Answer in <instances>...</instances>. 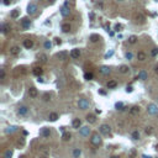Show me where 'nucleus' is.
I'll use <instances>...</instances> for the list:
<instances>
[{"label": "nucleus", "instance_id": "nucleus-43", "mask_svg": "<svg viewBox=\"0 0 158 158\" xmlns=\"http://www.w3.org/2000/svg\"><path fill=\"white\" fill-rule=\"evenodd\" d=\"M157 54H158V48H153V50L151 51V56L152 57H156Z\"/></svg>", "mask_w": 158, "mask_h": 158}, {"label": "nucleus", "instance_id": "nucleus-11", "mask_svg": "<svg viewBox=\"0 0 158 158\" xmlns=\"http://www.w3.org/2000/svg\"><path fill=\"white\" fill-rule=\"evenodd\" d=\"M30 25H31V21L29 20V19H22L21 20V27H22L24 30H26V29H29L30 27Z\"/></svg>", "mask_w": 158, "mask_h": 158}, {"label": "nucleus", "instance_id": "nucleus-4", "mask_svg": "<svg viewBox=\"0 0 158 158\" xmlns=\"http://www.w3.org/2000/svg\"><path fill=\"white\" fill-rule=\"evenodd\" d=\"M110 131H111V127L109 126V125H106V124L101 125V126L99 127V132L101 135H109V133H110Z\"/></svg>", "mask_w": 158, "mask_h": 158}, {"label": "nucleus", "instance_id": "nucleus-55", "mask_svg": "<svg viewBox=\"0 0 158 158\" xmlns=\"http://www.w3.org/2000/svg\"><path fill=\"white\" fill-rule=\"evenodd\" d=\"M154 72H156V74H158V67H156V69H154Z\"/></svg>", "mask_w": 158, "mask_h": 158}, {"label": "nucleus", "instance_id": "nucleus-28", "mask_svg": "<svg viewBox=\"0 0 158 158\" xmlns=\"http://www.w3.org/2000/svg\"><path fill=\"white\" fill-rule=\"evenodd\" d=\"M61 29H62V31L64 32V34H68V32L70 31V25L69 24H63Z\"/></svg>", "mask_w": 158, "mask_h": 158}, {"label": "nucleus", "instance_id": "nucleus-3", "mask_svg": "<svg viewBox=\"0 0 158 158\" xmlns=\"http://www.w3.org/2000/svg\"><path fill=\"white\" fill-rule=\"evenodd\" d=\"M37 10H38V8H37V5L35 3H30L29 6H27V14L30 15H35L37 13Z\"/></svg>", "mask_w": 158, "mask_h": 158}, {"label": "nucleus", "instance_id": "nucleus-29", "mask_svg": "<svg viewBox=\"0 0 158 158\" xmlns=\"http://www.w3.org/2000/svg\"><path fill=\"white\" fill-rule=\"evenodd\" d=\"M10 16H11L13 19H17L19 16H20V10H19V9L13 10V11H11V15H10Z\"/></svg>", "mask_w": 158, "mask_h": 158}, {"label": "nucleus", "instance_id": "nucleus-46", "mask_svg": "<svg viewBox=\"0 0 158 158\" xmlns=\"http://www.w3.org/2000/svg\"><path fill=\"white\" fill-rule=\"evenodd\" d=\"M0 78L5 79V70L4 69H0Z\"/></svg>", "mask_w": 158, "mask_h": 158}, {"label": "nucleus", "instance_id": "nucleus-51", "mask_svg": "<svg viewBox=\"0 0 158 158\" xmlns=\"http://www.w3.org/2000/svg\"><path fill=\"white\" fill-rule=\"evenodd\" d=\"M56 43H57V45H61V40H59V38H56Z\"/></svg>", "mask_w": 158, "mask_h": 158}, {"label": "nucleus", "instance_id": "nucleus-35", "mask_svg": "<svg viewBox=\"0 0 158 158\" xmlns=\"http://www.w3.org/2000/svg\"><path fill=\"white\" fill-rule=\"evenodd\" d=\"M99 40H100V36H99V35H95V34H94V35L90 36V41H91V42H98Z\"/></svg>", "mask_w": 158, "mask_h": 158}, {"label": "nucleus", "instance_id": "nucleus-38", "mask_svg": "<svg viewBox=\"0 0 158 158\" xmlns=\"http://www.w3.org/2000/svg\"><path fill=\"white\" fill-rule=\"evenodd\" d=\"M145 132H146V135H152V132H153V127H152V126H147L145 128Z\"/></svg>", "mask_w": 158, "mask_h": 158}, {"label": "nucleus", "instance_id": "nucleus-21", "mask_svg": "<svg viewBox=\"0 0 158 158\" xmlns=\"http://www.w3.org/2000/svg\"><path fill=\"white\" fill-rule=\"evenodd\" d=\"M99 72L101 73V74H104V75H106V74H110V68L109 67H106V66H102V67H100V69H99Z\"/></svg>", "mask_w": 158, "mask_h": 158}, {"label": "nucleus", "instance_id": "nucleus-10", "mask_svg": "<svg viewBox=\"0 0 158 158\" xmlns=\"http://www.w3.org/2000/svg\"><path fill=\"white\" fill-rule=\"evenodd\" d=\"M29 95H30V98H32V99H35V98H37L38 96V91H37V89L36 88H30L29 89Z\"/></svg>", "mask_w": 158, "mask_h": 158}, {"label": "nucleus", "instance_id": "nucleus-39", "mask_svg": "<svg viewBox=\"0 0 158 158\" xmlns=\"http://www.w3.org/2000/svg\"><path fill=\"white\" fill-rule=\"evenodd\" d=\"M15 131H16V127L15 126H10V127H8L6 130H5V132H6V133H13Z\"/></svg>", "mask_w": 158, "mask_h": 158}, {"label": "nucleus", "instance_id": "nucleus-50", "mask_svg": "<svg viewBox=\"0 0 158 158\" xmlns=\"http://www.w3.org/2000/svg\"><path fill=\"white\" fill-rule=\"evenodd\" d=\"M37 81H38V83H43V79H42L41 77H38V79H37Z\"/></svg>", "mask_w": 158, "mask_h": 158}, {"label": "nucleus", "instance_id": "nucleus-45", "mask_svg": "<svg viewBox=\"0 0 158 158\" xmlns=\"http://www.w3.org/2000/svg\"><path fill=\"white\" fill-rule=\"evenodd\" d=\"M125 56H126V58L128 59H132V57H133V54H132V52H126V54H125Z\"/></svg>", "mask_w": 158, "mask_h": 158}, {"label": "nucleus", "instance_id": "nucleus-53", "mask_svg": "<svg viewBox=\"0 0 158 158\" xmlns=\"http://www.w3.org/2000/svg\"><path fill=\"white\" fill-rule=\"evenodd\" d=\"M143 158H152L151 156H147V154H143Z\"/></svg>", "mask_w": 158, "mask_h": 158}, {"label": "nucleus", "instance_id": "nucleus-7", "mask_svg": "<svg viewBox=\"0 0 158 158\" xmlns=\"http://www.w3.org/2000/svg\"><path fill=\"white\" fill-rule=\"evenodd\" d=\"M27 112H29V107L25 106V105L20 106V107L17 109V114H19L20 116H25V115H27Z\"/></svg>", "mask_w": 158, "mask_h": 158}, {"label": "nucleus", "instance_id": "nucleus-41", "mask_svg": "<svg viewBox=\"0 0 158 158\" xmlns=\"http://www.w3.org/2000/svg\"><path fill=\"white\" fill-rule=\"evenodd\" d=\"M93 77H94V75H93V73H85V74H84V79H86V80H91Z\"/></svg>", "mask_w": 158, "mask_h": 158}, {"label": "nucleus", "instance_id": "nucleus-20", "mask_svg": "<svg viewBox=\"0 0 158 158\" xmlns=\"http://www.w3.org/2000/svg\"><path fill=\"white\" fill-rule=\"evenodd\" d=\"M72 126H73L75 130L80 128V126H81V121H80V119H74V120H73V122H72Z\"/></svg>", "mask_w": 158, "mask_h": 158}, {"label": "nucleus", "instance_id": "nucleus-37", "mask_svg": "<svg viewBox=\"0 0 158 158\" xmlns=\"http://www.w3.org/2000/svg\"><path fill=\"white\" fill-rule=\"evenodd\" d=\"M38 59H40V62L46 63V62H47V56H46V54H40V56H38Z\"/></svg>", "mask_w": 158, "mask_h": 158}, {"label": "nucleus", "instance_id": "nucleus-57", "mask_svg": "<svg viewBox=\"0 0 158 158\" xmlns=\"http://www.w3.org/2000/svg\"><path fill=\"white\" fill-rule=\"evenodd\" d=\"M157 115H158V114H157Z\"/></svg>", "mask_w": 158, "mask_h": 158}, {"label": "nucleus", "instance_id": "nucleus-27", "mask_svg": "<svg viewBox=\"0 0 158 158\" xmlns=\"http://www.w3.org/2000/svg\"><path fill=\"white\" fill-rule=\"evenodd\" d=\"M128 69H130V68H128L127 66L122 64V66L119 68V72H120V73H122V74H126V73H128Z\"/></svg>", "mask_w": 158, "mask_h": 158}, {"label": "nucleus", "instance_id": "nucleus-31", "mask_svg": "<svg viewBox=\"0 0 158 158\" xmlns=\"http://www.w3.org/2000/svg\"><path fill=\"white\" fill-rule=\"evenodd\" d=\"M80 154H81V151H80L79 148H74V149H73V157H74V158H79Z\"/></svg>", "mask_w": 158, "mask_h": 158}, {"label": "nucleus", "instance_id": "nucleus-34", "mask_svg": "<svg viewBox=\"0 0 158 158\" xmlns=\"http://www.w3.org/2000/svg\"><path fill=\"white\" fill-rule=\"evenodd\" d=\"M115 107H116V110H120V111H122V110H125V109H126V107L124 106L122 102H116V104H115Z\"/></svg>", "mask_w": 158, "mask_h": 158}, {"label": "nucleus", "instance_id": "nucleus-8", "mask_svg": "<svg viewBox=\"0 0 158 158\" xmlns=\"http://www.w3.org/2000/svg\"><path fill=\"white\" fill-rule=\"evenodd\" d=\"M79 133L81 136H84V137H86V136H89L90 135V128L88 126H84V127H80L79 130Z\"/></svg>", "mask_w": 158, "mask_h": 158}, {"label": "nucleus", "instance_id": "nucleus-2", "mask_svg": "<svg viewBox=\"0 0 158 158\" xmlns=\"http://www.w3.org/2000/svg\"><path fill=\"white\" fill-rule=\"evenodd\" d=\"M78 106L80 110H85V109L89 107V101L86 99H84V98H81V99L78 100Z\"/></svg>", "mask_w": 158, "mask_h": 158}, {"label": "nucleus", "instance_id": "nucleus-14", "mask_svg": "<svg viewBox=\"0 0 158 158\" xmlns=\"http://www.w3.org/2000/svg\"><path fill=\"white\" fill-rule=\"evenodd\" d=\"M86 121L89 124H95L96 122V116L94 114H88V115H86Z\"/></svg>", "mask_w": 158, "mask_h": 158}, {"label": "nucleus", "instance_id": "nucleus-58", "mask_svg": "<svg viewBox=\"0 0 158 158\" xmlns=\"http://www.w3.org/2000/svg\"><path fill=\"white\" fill-rule=\"evenodd\" d=\"M157 158H158V157H157Z\"/></svg>", "mask_w": 158, "mask_h": 158}, {"label": "nucleus", "instance_id": "nucleus-16", "mask_svg": "<svg viewBox=\"0 0 158 158\" xmlns=\"http://www.w3.org/2000/svg\"><path fill=\"white\" fill-rule=\"evenodd\" d=\"M137 78L141 79V80H146L147 78H148V74H147L146 70H140V72H138V75H137Z\"/></svg>", "mask_w": 158, "mask_h": 158}, {"label": "nucleus", "instance_id": "nucleus-54", "mask_svg": "<svg viewBox=\"0 0 158 158\" xmlns=\"http://www.w3.org/2000/svg\"><path fill=\"white\" fill-rule=\"evenodd\" d=\"M48 1H50L51 4H54V3H56V0H48Z\"/></svg>", "mask_w": 158, "mask_h": 158}, {"label": "nucleus", "instance_id": "nucleus-22", "mask_svg": "<svg viewBox=\"0 0 158 158\" xmlns=\"http://www.w3.org/2000/svg\"><path fill=\"white\" fill-rule=\"evenodd\" d=\"M137 59H138L140 62H145L146 59H147L146 53H145V52H138V53H137Z\"/></svg>", "mask_w": 158, "mask_h": 158}, {"label": "nucleus", "instance_id": "nucleus-19", "mask_svg": "<svg viewBox=\"0 0 158 158\" xmlns=\"http://www.w3.org/2000/svg\"><path fill=\"white\" fill-rule=\"evenodd\" d=\"M57 58L59 59V61H66V59H67V52L66 51L58 52L57 53Z\"/></svg>", "mask_w": 158, "mask_h": 158}, {"label": "nucleus", "instance_id": "nucleus-1", "mask_svg": "<svg viewBox=\"0 0 158 158\" xmlns=\"http://www.w3.org/2000/svg\"><path fill=\"white\" fill-rule=\"evenodd\" d=\"M90 143L93 146H95V147H99L101 145V137H100V135L98 133V132H94L91 135V138H90Z\"/></svg>", "mask_w": 158, "mask_h": 158}, {"label": "nucleus", "instance_id": "nucleus-36", "mask_svg": "<svg viewBox=\"0 0 158 158\" xmlns=\"http://www.w3.org/2000/svg\"><path fill=\"white\" fill-rule=\"evenodd\" d=\"M13 157V149H8L4 153V158H11Z\"/></svg>", "mask_w": 158, "mask_h": 158}, {"label": "nucleus", "instance_id": "nucleus-42", "mask_svg": "<svg viewBox=\"0 0 158 158\" xmlns=\"http://www.w3.org/2000/svg\"><path fill=\"white\" fill-rule=\"evenodd\" d=\"M122 29H124V26H122L121 24H116V25H115V31L119 32V31H121Z\"/></svg>", "mask_w": 158, "mask_h": 158}, {"label": "nucleus", "instance_id": "nucleus-12", "mask_svg": "<svg viewBox=\"0 0 158 158\" xmlns=\"http://www.w3.org/2000/svg\"><path fill=\"white\" fill-rule=\"evenodd\" d=\"M32 73H34L36 77L38 78V77H41V75L43 74V69L41 67H35L34 69H32Z\"/></svg>", "mask_w": 158, "mask_h": 158}, {"label": "nucleus", "instance_id": "nucleus-49", "mask_svg": "<svg viewBox=\"0 0 158 158\" xmlns=\"http://www.w3.org/2000/svg\"><path fill=\"white\" fill-rule=\"evenodd\" d=\"M89 16H90V19H91V20H94V17H95L94 13H90V14H89Z\"/></svg>", "mask_w": 158, "mask_h": 158}, {"label": "nucleus", "instance_id": "nucleus-44", "mask_svg": "<svg viewBox=\"0 0 158 158\" xmlns=\"http://www.w3.org/2000/svg\"><path fill=\"white\" fill-rule=\"evenodd\" d=\"M51 47H52V43H51L50 41H46V42H45V48H46V50H50Z\"/></svg>", "mask_w": 158, "mask_h": 158}, {"label": "nucleus", "instance_id": "nucleus-56", "mask_svg": "<svg viewBox=\"0 0 158 158\" xmlns=\"http://www.w3.org/2000/svg\"><path fill=\"white\" fill-rule=\"evenodd\" d=\"M110 158H120L119 156H112V157H110Z\"/></svg>", "mask_w": 158, "mask_h": 158}, {"label": "nucleus", "instance_id": "nucleus-25", "mask_svg": "<svg viewBox=\"0 0 158 158\" xmlns=\"http://www.w3.org/2000/svg\"><path fill=\"white\" fill-rule=\"evenodd\" d=\"M138 112H140V107H138V106H132L131 109H130V114H131L132 116L137 115Z\"/></svg>", "mask_w": 158, "mask_h": 158}, {"label": "nucleus", "instance_id": "nucleus-48", "mask_svg": "<svg viewBox=\"0 0 158 158\" xmlns=\"http://www.w3.org/2000/svg\"><path fill=\"white\" fill-rule=\"evenodd\" d=\"M132 90H133V89H132V86H127V88H126V91H127V93H131Z\"/></svg>", "mask_w": 158, "mask_h": 158}, {"label": "nucleus", "instance_id": "nucleus-6", "mask_svg": "<svg viewBox=\"0 0 158 158\" xmlns=\"http://www.w3.org/2000/svg\"><path fill=\"white\" fill-rule=\"evenodd\" d=\"M69 56H70L72 59H78L79 56H80V50H78V48H73V50L70 51Z\"/></svg>", "mask_w": 158, "mask_h": 158}, {"label": "nucleus", "instance_id": "nucleus-15", "mask_svg": "<svg viewBox=\"0 0 158 158\" xmlns=\"http://www.w3.org/2000/svg\"><path fill=\"white\" fill-rule=\"evenodd\" d=\"M135 20H136V22H140V24H143L145 22V16L142 15V14H140V13H137L135 15Z\"/></svg>", "mask_w": 158, "mask_h": 158}, {"label": "nucleus", "instance_id": "nucleus-13", "mask_svg": "<svg viewBox=\"0 0 158 158\" xmlns=\"http://www.w3.org/2000/svg\"><path fill=\"white\" fill-rule=\"evenodd\" d=\"M10 54H11V56H17V54L20 53V47H17V46H13L11 48H10Z\"/></svg>", "mask_w": 158, "mask_h": 158}, {"label": "nucleus", "instance_id": "nucleus-40", "mask_svg": "<svg viewBox=\"0 0 158 158\" xmlns=\"http://www.w3.org/2000/svg\"><path fill=\"white\" fill-rule=\"evenodd\" d=\"M42 99H43V101H50L51 100V95L48 94V93H46V94H43V96H42Z\"/></svg>", "mask_w": 158, "mask_h": 158}, {"label": "nucleus", "instance_id": "nucleus-32", "mask_svg": "<svg viewBox=\"0 0 158 158\" xmlns=\"http://www.w3.org/2000/svg\"><path fill=\"white\" fill-rule=\"evenodd\" d=\"M70 138H72V135H70L69 132H64V133L62 135V140H63V141H69Z\"/></svg>", "mask_w": 158, "mask_h": 158}, {"label": "nucleus", "instance_id": "nucleus-18", "mask_svg": "<svg viewBox=\"0 0 158 158\" xmlns=\"http://www.w3.org/2000/svg\"><path fill=\"white\" fill-rule=\"evenodd\" d=\"M61 14H62V16H64V17L69 16V14H70L69 8H68V6H62V8H61Z\"/></svg>", "mask_w": 158, "mask_h": 158}, {"label": "nucleus", "instance_id": "nucleus-24", "mask_svg": "<svg viewBox=\"0 0 158 158\" xmlns=\"http://www.w3.org/2000/svg\"><path fill=\"white\" fill-rule=\"evenodd\" d=\"M10 30H11V27H10L9 24H3L1 25V32H3V34H8Z\"/></svg>", "mask_w": 158, "mask_h": 158}, {"label": "nucleus", "instance_id": "nucleus-33", "mask_svg": "<svg viewBox=\"0 0 158 158\" xmlns=\"http://www.w3.org/2000/svg\"><path fill=\"white\" fill-rule=\"evenodd\" d=\"M136 42H137V36L132 35V36H130V37H128V43H131V45H135Z\"/></svg>", "mask_w": 158, "mask_h": 158}, {"label": "nucleus", "instance_id": "nucleus-47", "mask_svg": "<svg viewBox=\"0 0 158 158\" xmlns=\"http://www.w3.org/2000/svg\"><path fill=\"white\" fill-rule=\"evenodd\" d=\"M114 54V51H110V52H107L106 54H105V58H109V57H111Z\"/></svg>", "mask_w": 158, "mask_h": 158}, {"label": "nucleus", "instance_id": "nucleus-23", "mask_svg": "<svg viewBox=\"0 0 158 158\" xmlns=\"http://www.w3.org/2000/svg\"><path fill=\"white\" fill-rule=\"evenodd\" d=\"M106 86H107L109 89H115L116 86H117L116 80H109V81H107V84H106Z\"/></svg>", "mask_w": 158, "mask_h": 158}, {"label": "nucleus", "instance_id": "nucleus-52", "mask_svg": "<svg viewBox=\"0 0 158 158\" xmlns=\"http://www.w3.org/2000/svg\"><path fill=\"white\" fill-rule=\"evenodd\" d=\"M4 4H5V5H9L10 1H9V0H4Z\"/></svg>", "mask_w": 158, "mask_h": 158}, {"label": "nucleus", "instance_id": "nucleus-30", "mask_svg": "<svg viewBox=\"0 0 158 158\" xmlns=\"http://www.w3.org/2000/svg\"><path fill=\"white\" fill-rule=\"evenodd\" d=\"M131 137H132V140L137 141L140 138V132L137 131V130H135V131H132V133H131Z\"/></svg>", "mask_w": 158, "mask_h": 158}, {"label": "nucleus", "instance_id": "nucleus-26", "mask_svg": "<svg viewBox=\"0 0 158 158\" xmlns=\"http://www.w3.org/2000/svg\"><path fill=\"white\" fill-rule=\"evenodd\" d=\"M58 117H59V116H58L57 112H51L50 116H48V120H50V121H57Z\"/></svg>", "mask_w": 158, "mask_h": 158}, {"label": "nucleus", "instance_id": "nucleus-9", "mask_svg": "<svg viewBox=\"0 0 158 158\" xmlns=\"http://www.w3.org/2000/svg\"><path fill=\"white\" fill-rule=\"evenodd\" d=\"M40 135L42 136V137H48V136L51 135V130L48 127H42L41 131H40Z\"/></svg>", "mask_w": 158, "mask_h": 158}, {"label": "nucleus", "instance_id": "nucleus-5", "mask_svg": "<svg viewBox=\"0 0 158 158\" xmlns=\"http://www.w3.org/2000/svg\"><path fill=\"white\" fill-rule=\"evenodd\" d=\"M147 111H148V114H151V115H156V114H158V106L156 104H149L147 106Z\"/></svg>", "mask_w": 158, "mask_h": 158}, {"label": "nucleus", "instance_id": "nucleus-17", "mask_svg": "<svg viewBox=\"0 0 158 158\" xmlns=\"http://www.w3.org/2000/svg\"><path fill=\"white\" fill-rule=\"evenodd\" d=\"M24 47H25V48H27V50L32 48V47H34V41L30 40V38L25 40V41H24Z\"/></svg>", "mask_w": 158, "mask_h": 158}]
</instances>
